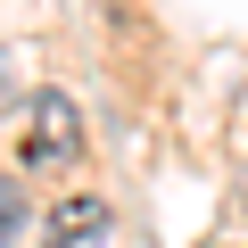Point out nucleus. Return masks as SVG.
<instances>
[{
  "instance_id": "nucleus-1",
  "label": "nucleus",
  "mask_w": 248,
  "mask_h": 248,
  "mask_svg": "<svg viewBox=\"0 0 248 248\" xmlns=\"http://www.w3.org/2000/svg\"><path fill=\"white\" fill-rule=\"evenodd\" d=\"M17 157H25L33 174H58V166L83 157V108H75L66 91H33V116H25Z\"/></svg>"
},
{
  "instance_id": "nucleus-2",
  "label": "nucleus",
  "mask_w": 248,
  "mask_h": 248,
  "mask_svg": "<svg viewBox=\"0 0 248 248\" xmlns=\"http://www.w3.org/2000/svg\"><path fill=\"white\" fill-rule=\"evenodd\" d=\"M42 248H116V207L91 199V190L58 199V207L42 215Z\"/></svg>"
},
{
  "instance_id": "nucleus-3",
  "label": "nucleus",
  "mask_w": 248,
  "mask_h": 248,
  "mask_svg": "<svg viewBox=\"0 0 248 248\" xmlns=\"http://www.w3.org/2000/svg\"><path fill=\"white\" fill-rule=\"evenodd\" d=\"M17 232H25V190H17L9 174H0V248H9Z\"/></svg>"
}]
</instances>
